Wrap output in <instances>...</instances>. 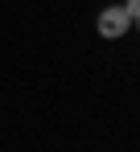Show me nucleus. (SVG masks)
Masks as SVG:
<instances>
[{
	"label": "nucleus",
	"instance_id": "3",
	"mask_svg": "<svg viewBox=\"0 0 140 152\" xmlns=\"http://www.w3.org/2000/svg\"><path fill=\"white\" fill-rule=\"evenodd\" d=\"M132 25H136V33H140V17H136V21H132Z\"/></svg>",
	"mask_w": 140,
	"mask_h": 152
},
{
	"label": "nucleus",
	"instance_id": "1",
	"mask_svg": "<svg viewBox=\"0 0 140 152\" xmlns=\"http://www.w3.org/2000/svg\"><path fill=\"white\" fill-rule=\"evenodd\" d=\"M95 29H99V37H107V41H119V37L132 29V17L124 12V4H107V8L95 17Z\"/></svg>",
	"mask_w": 140,
	"mask_h": 152
},
{
	"label": "nucleus",
	"instance_id": "2",
	"mask_svg": "<svg viewBox=\"0 0 140 152\" xmlns=\"http://www.w3.org/2000/svg\"><path fill=\"white\" fill-rule=\"evenodd\" d=\"M124 12H128V17L136 21V17H140V0H124Z\"/></svg>",
	"mask_w": 140,
	"mask_h": 152
}]
</instances>
